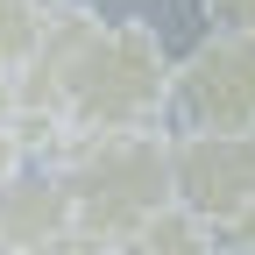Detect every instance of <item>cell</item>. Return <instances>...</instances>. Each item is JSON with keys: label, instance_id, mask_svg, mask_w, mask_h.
I'll list each match as a JSON object with an SVG mask.
<instances>
[{"label": "cell", "instance_id": "277c9868", "mask_svg": "<svg viewBox=\"0 0 255 255\" xmlns=\"http://www.w3.org/2000/svg\"><path fill=\"white\" fill-rule=\"evenodd\" d=\"M170 107L191 128H255V36H241V28H206L177 57Z\"/></svg>", "mask_w": 255, "mask_h": 255}, {"label": "cell", "instance_id": "30bf717a", "mask_svg": "<svg viewBox=\"0 0 255 255\" xmlns=\"http://www.w3.org/2000/svg\"><path fill=\"white\" fill-rule=\"evenodd\" d=\"M21 121V78H14V64H0V128H14Z\"/></svg>", "mask_w": 255, "mask_h": 255}, {"label": "cell", "instance_id": "8992f818", "mask_svg": "<svg viewBox=\"0 0 255 255\" xmlns=\"http://www.w3.org/2000/svg\"><path fill=\"white\" fill-rule=\"evenodd\" d=\"M135 248H149V255H199V248H220V234H213V220L191 213L184 199H163L135 227Z\"/></svg>", "mask_w": 255, "mask_h": 255}, {"label": "cell", "instance_id": "7a4b0ae2", "mask_svg": "<svg viewBox=\"0 0 255 255\" xmlns=\"http://www.w3.org/2000/svg\"><path fill=\"white\" fill-rule=\"evenodd\" d=\"M177 92V64L149 36V21H100L78 43L57 100V142L100 128H149Z\"/></svg>", "mask_w": 255, "mask_h": 255}, {"label": "cell", "instance_id": "52a82bcc", "mask_svg": "<svg viewBox=\"0 0 255 255\" xmlns=\"http://www.w3.org/2000/svg\"><path fill=\"white\" fill-rule=\"evenodd\" d=\"M43 14H50V0H0V64H21L36 50Z\"/></svg>", "mask_w": 255, "mask_h": 255}, {"label": "cell", "instance_id": "9c48e42d", "mask_svg": "<svg viewBox=\"0 0 255 255\" xmlns=\"http://www.w3.org/2000/svg\"><path fill=\"white\" fill-rule=\"evenodd\" d=\"M21 163H28V135H21V121H14V128H0V184H7Z\"/></svg>", "mask_w": 255, "mask_h": 255}, {"label": "cell", "instance_id": "3957f363", "mask_svg": "<svg viewBox=\"0 0 255 255\" xmlns=\"http://www.w3.org/2000/svg\"><path fill=\"white\" fill-rule=\"evenodd\" d=\"M177 199L213 220L220 248H255V128H184L170 135Z\"/></svg>", "mask_w": 255, "mask_h": 255}, {"label": "cell", "instance_id": "ba28073f", "mask_svg": "<svg viewBox=\"0 0 255 255\" xmlns=\"http://www.w3.org/2000/svg\"><path fill=\"white\" fill-rule=\"evenodd\" d=\"M206 21H213V28H241V36H255V0H206Z\"/></svg>", "mask_w": 255, "mask_h": 255}, {"label": "cell", "instance_id": "6da1fadb", "mask_svg": "<svg viewBox=\"0 0 255 255\" xmlns=\"http://www.w3.org/2000/svg\"><path fill=\"white\" fill-rule=\"evenodd\" d=\"M57 170L78 206V241L85 248H135V227L177 199L170 170V135L149 128H100V135H64Z\"/></svg>", "mask_w": 255, "mask_h": 255}, {"label": "cell", "instance_id": "5b68a950", "mask_svg": "<svg viewBox=\"0 0 255 255\" xmlns=\"http://www.w3.org/2000/svg\"><path fill=\"white\" fill-rule=\"evenodd\" d=\"M78 241V206L64 170H14L0 184V248H64Z\"/></svg>", "mask_w": 255, "mask_h": 255}]
</instances>
